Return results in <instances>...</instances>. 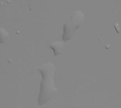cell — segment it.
Segmentation results:
<instances>
[{
  "label": "cell",
  "mask_w": 121,
  "mask_h": 108,
  "mask_svg": "<svg viewBox=\"0 0 121 108\" xmlns=\"http://www.w3.org/2000/svg\"><path fill=\"white\" fill-rule=\"evenodd\" d=\"M55 69V65L52 62L44 64L38 69L42 76L38 99V103L40 106L47 103L57 92L54 82Z\"/></svg>",
  "instance_id": "cell-1"
},
{
  "label": "cell",
  "mask_w": 121,
  "mask_h": 108,
  "mask_svg": "<svg viewBox=\"0 0 121 108\" xmlns=\"http://www.w3.org/2000/svg\"><path fill=\"white\" fill-rule=\"evenodd\" d=\"M64 43L61 41H55L52 43L50 45V48L54 50V56H57L59 54L61 53L62 48H63Z\"/></svg>",
  "instance_id": "cell-3"
},
{
  "label": "cell",
  "mask_w": 121,
  "mask_h": 108,
  "mask_svg": "<svg viewBox=\"0 0 121 108\" xmlns=\"http://www.w3.org/2000/svg\"><path fill=\"white\" fill-rule=\"evenodd\" d=\"M85 19V15L81 11L75 10L72 13L69 21L63 26L62 39L64 41L71 39L78 28L83 24Z\"/></svg>",
  "instance_id": "cell-2"
}]
</instances>
